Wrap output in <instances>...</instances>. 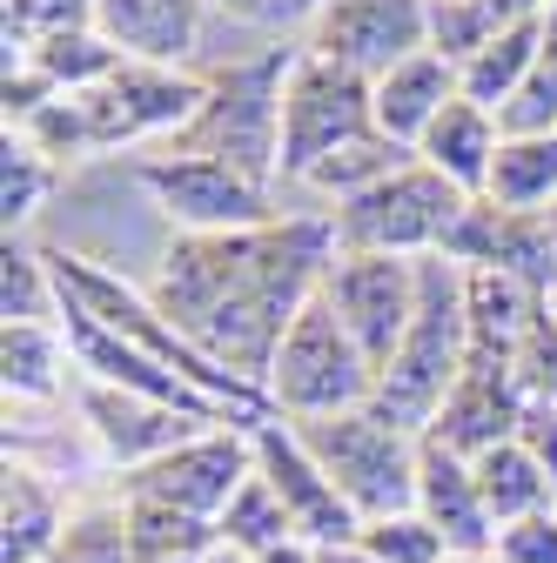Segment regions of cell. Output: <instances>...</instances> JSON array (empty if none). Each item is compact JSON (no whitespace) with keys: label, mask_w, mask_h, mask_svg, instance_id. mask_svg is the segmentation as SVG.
<instances>
[{"label":"cell","mask_w":557,"mask_h":563,"mask_svg":"<svg viewBox=\"0 0 557 563\" xmlns=\"http://www.w3.org/2000/svg\"><path fill=\"white\" fill-rule=\"evenodd\" d=\"M329 262L336 235L316 208V216H275L236 235H175L142 289L195 349H208L222 369L262 389L283 335L323 296Z\"/></svg>","instance_id":"cell-1"},{"label":"cell","mask_w":557,"mask_h":563,"mask_svg":"<svg viewBox=\"0 0 557 563\" xmlns=\"http://www.w3.org/2000/svg\"><path fill=\"white\" fill-rule=\"evenodd\" d=\"M47 255V268H54V282H61V302L75 309V316H88V322H101L108 335H121L128 349H142V356H155L162 369H175L188 389H201L208 402H216L229 422H242V430H255V422H269L275 409H269V389H255V383H242L236 369H222L208 349H195L162 309H155V296L149 289H134V282H121V268H101V262H88V255H67V249H41Z\"/></svg>","instance_id":"cell-2"},{"label":"cell","mask_w":557,"mask_h":563,"mask_svg":"<svg viewBox=\"0 0 557 563\" xmlns=\"http://www.w3.org/2000/svg\"><path fill=\"white\" fill-rule=\"evenodd\" d=\"M296 47H269L255 60H229L208 75L201 114L168 141L175 155H216L262 188H283V81Z\"/></svg>","instance_id":"cell-3"},{"label":"cell","mask_w":557,"mask_h":563,"mask_svg":"<svg viewBox=\"0 0 557 563\" xmlns=\"http://www.w3.org/2000/svg\"><path fill=\"white\" fill-rule=\"evenodd\" d=\"M470 363V309H463V268L450 255H424V302H416L409 335L396 342V356L376 376V409L396 416L403 430L424 437L444 396L457 389Z\"/></svg>","instance_id":"cell-4"},{"label":"cell","mask_w":557,"mask_h":563,"mask_svg":"<svg viewBox=\"0 0 557 563\" xmlns=\"http://www.w3.org/2000/svg\"><path fill=\"white\" fill-rule=\"evenodd\" d=\"M296 437L309 443V456L323 463V476L342 489V504H350L363 523L416 510V463H424V437L403 430V422L383 416L376 402L296 422Z\"/></svg>","instance_id":"cell-5"},{"label":"cell","mask_w":557,"mask_h":563,"mask_svg":"<svg viewBox=\"0 0 557 563\" xmlns=\"http://www.w3.org/2000/svg\"><path fill=\"white\" fill-rule=\"evenodd\" d=\"M463 208H470L463 188H450L424 162H409L390 181H376L370 195L323 208V216H329V235L342 255H444Z\"/></svg>","instance_id":"cell-6"},{"label":"cell","mask_w":557,"mask_h":563,"mask_svg":"<svg viewBox=\"0 0 557 563\" xmlns=\"http://www.w3.org/2000/svg\"><path fill=\"white\" fill-rule=\"evenodd\" d=\"M262 389H269V409L283 422H316V416H342V409L376 402V363L336 322V309L316 296L296 316V329L283 335V349H275V369Z\"/></svg>","instance_id":"cell-7"},{"label":"cell","mask_w":557,"mask_h":563,"mask_svg":"<svg viewBox=\"0 0 557 563\" xmlns=\"http://www.w3.org/2000/svg\"><path fill=\"white\" fill-rule=\"evenodd\" d=\"M142 181V195L162 208V222L175 235H236V229H262L275 222V188H262L255 175L216 162V155H175V148H155V155H134L128 168Z\"/></svg>","instance_id":"cell-8"},{"label":"cell","mask_w":557,"mask_h":563,"mask_svg":"<svg viewBox=\"0 0 557 563\" xmlns=\"http://www.w3.org/2000/svg\"><path fill=\"white\" fill-rule=\"evenodd\" d=\"M208 75L188 67H149V60H121L114 75L88 95H75L88 121V155H121V148H168V141L201 114Z\"/></svg>","instance_id":"cell-9"},{"label":"cell","mask_w":557,"mask_h":563,"mask_svg":"<svg viewBox=\"0 0 557 563\" xmlns=\"http://www.w3.org/2000/svg\"><path fill=\"white\" fill-rule=\"evenodd\" d=\"M376 128V88L316 47H296L290 60V81H283V188H303V175Z\"/></svg>","instance_id":"cell-10"},{"label":"cell","mask_w":557,"mask_h":563,"mask_svg":"<svg viewBox=\"0 0 557 563\" xmlns=\"http://www.w3.org/2000/svg\"><path fill=\"white\" fill-rule=\"evenodd\" d=\"M323 302L383 376V363L396 356V342L416 322V302H424V255H342L336 249L323 275Z\"/></svg>","instance_id":"cell-11"},{"label":"cell","mask_w":557,"mask_h":563,"mask_svg":"<svg viewBox=\"0 0 557 563\" xmlns=\"http://www.w3.org/2000/svg\"><path fill=\"white\" fill-rule=\"evenodd\" d=\"M249 470H255L249 430H242V422H216V430H201L182 450H168L162 463L121 476V497H149V504H168L182 517L216 523L229 510V497L249 483Z\"/></svg>","instance_id":"cell-12"},{"label":"cell","mask_w":557,"mask_h":563,"mask_svg":"<svg viewBox=\"0 0 557 563\" xmlns=\"http://www.w3.org/2000/svg\"><path fill=\"white\" fill-rule=\"evenodd\" d=\"M303 47L357 67L363 81H383L390 67L430 47V0H323Z\"/></svg>","instance_id":"cell-13"},{"label":"cell","mask_w":557,"mask_h":563,"mask_svg":"<svg viewBox=\"0 0 557 563\" xmlns=\"http://www.w3.org/2000/svg\"><path fill=\"white\" fill-rule=\"evenodd\" d=\"M249 443H255V470L269 476L275 497H283V510H290V523H296L303 543L336 550V543H357L363 537V517L342 504V489L323 476V463L296 437V422L269 416V422H255V430H249Z\"/></svg>","instance_id":"cell-14"},{"label":"cell","mask_w":557,"mask_h":563,"mask_svg":"<svg viewBox=\"0 0 557 563\" xmlns=\"http://www.w3.org/2000/svg\"><path fill=\"white\" fill-rule=\"evenodd\" d=\"M81 430L95 443V456L121 476L162 463L168 450H182L188 437L216 430L208 416H188L175 402H155V396H134V389H114V383H81Z\"/></svg>","instance_id":"cell-15"},{"label":"cell","mask_w":557,"mask_h":563,"mask_svg":"<svg viewBox=\"0 0 557 563\" xmlns=\"http://www.w3.org/2000/svg\"><path fill=\"white\" fill-rule=\"evenodd\" d=\"M450 262L463 268H498V275H517L524 289L550 296L557 302V235H550V216H517V208H498V201H470L463 222L444 249Z\"/></svg>","instance_id":"cell-16"},{"label":"cell","mask_w":557,"mask_h":563,"mask_svg":"<svg viewBox=\"0 0 557 563\" xmlns=\"http://www.w3.org/2000/svg\"><path fill=\"white\" fill-rule=\"evenodd\" d=\"M517 409H524V389H517V376H511V369L463 363L457 389L444 396V409H437V422H430L424 437L477 463L483 450H498V443H511V437H517Z\"/></svg>","instance_id":"cell-17"},{"label":"cell","mask_w":557,"mask_h":563,"mask_svg":"<svg viewBox=\"0 0 557 563\" xmlns=\"http://www.w3.org/2000/svg\"><path fill=\"white\" fill-rule=\"evenodd\" d=\"M201 21L208 0H95V27L149 67H188V54L201 47Z\"/></svg>","instance_id":"cell-18"},{"label":"cell","mask_w":557,"mask_h":563,"mask_svg":"<svg viewBox=\"0 0 557 563\" xmlns=\"http://www.w3.org/2000/svg\"><path fill=\"white\" fill-rule=\"evenodd\" d=\"M416 517H424L450 550H491L498 543V523L483 510L470 456H457V450H444L430 437H424V463H416Z\"/></svg>","instance_id":"cell-19"},{"label":"cell","mask_w":557,"mask_h":563,"mask_svg":"<svg viewBox=\"0 0 557 563\" xmlns=\"http://www.w3.org/2000/svg\"><path fill=\"white\" fill-rule=\"evenodd\" d=\"M75 504L61 497V483L34 470L28 456H8V483H0V563H47Z\"/></svg>","instance_id":"cell-20"},{"label":"cell","mask_w":557,"mask_h":563,"mask_svg":"<svg viewBox=\"0 0 557 563\" xmlns=\"http://www.w3.org/2000/svg\"><path fill=\"white\" fill-rule=\"evenodd\" d=\"M498 148H504V121L491 114V108H477V101H450L437 121H430V134L416 141V162L424 168H437L450 188H463L470 201L491 188V168H498Z\"/></svg>","instance_id":"cell-21"},{"label":"cell","mask_w":557,"mask_h":563,"mask_svg":"<svg viewBox=\"0 0 557 563\" xmlns=\"http://www.w3.org/2000/svg\"><path fill=\"white\" fill-rule=\"evenodd\" d=\"M370 88H376V128H383L390 141H403V148H416V141L430 134V121L463 95L457 60H444L437 47L409 54L403 67H390V75H383V81H370Z\"/></svg>","instance_id":"cell-22"},{"label":"cell","mask_w":557,"mask_h":563,"mask_svg":"<svg viewBox=\"0 0 557 563\" xmlns=\"http://www.w3.org/2000/svg\"><path fill=\"white\" fill-rule=\"evenodd\" d=\"M67 376H81L67 322H0V389L14 402H54Z\"/></svg>","instance_id":"cell-23"},{"label":"cell","mask_w":557,"mask_h":563,"mask_svg":"<svg viewBox=\"0 0 557 563\" xmlns=\"http://www.w3.org/2000/svg\"><path fill=\"white\" fill-rule=\"evenodd\" d=\"M470 470H477L483 510H491L498 530H504V523H524V517H537V510H557V483L544 476V463H537L517 437L498 443V450H483Z\"/></svg>","instance_id":"cell-24"},{"label":"cell","mask_w":557,"mask_h":563,"mask_svg":"<svg viewBox=\"0 0 557 563\" xmlns=\"http://www.w3.org/2000/svg\"><path fill=\"white\" fill-rule=\"evenodd\" d=\"M537 41H544V14H524V21H511L491 47H477V54L457 67L463 101H477V108L504 114V108L517 101L524 75H531V60H537Z\"/></svg>","instance_id":"cell-25"},{"label":"cell","mask_w":557,"mask_h":563,"mask_svg":"<svg viewBox=\"0 0 557 563\" xmlns=\"http://www.w3.org/2000/svg\"><path fill=\"white\" fill-rule=\"evenodd\" d=\"M409 162H416V148L390 141L383 128H370V134H357V141H342V148H329V155L303 175V188H309V195H323L329 208H342V201L370 195L376 181H390V175H396V168H409Z\"/></svg>","instance_id":"cell-26"},{"label":"cell","mask_w":557,"mask_h":563,"mask_svg":"<svg viewBox=\"0 0 557 563\" xmlns=\"http://www.w3.org/2000/svg\"><path fill=\"white\" fill-rule=\"evenodd\" d=\"M483 201L517 208V216H550L557 208V134H504Z\"/></svg>","instance_id":"cell-27"},{"label":"cell","mask_w":557,"mask_h":563,"mask_svg":"<svg viewBox=\"0 0 557 563\" xmlns=\"http://www.w3.org/2000/svg\"><path fill=\"white\" fill-rule=\"evenodd\" d=\"M524 14H544V8H531V0H430V47L463 67L477 47H491Z\"/></svg>","instance_id":"cell-28"},{"label":"cell","mask_w":557,"mask_h":563,"mask_svg":"<svg viewBox=\"0 0 557 563\" xmlns=\"http://www.w3.org/2000/svg\"><path fill=\"white\" fill-rule=\"evenodd\" d=\"M8 60H34L61 95H88V88H101V81L114 75L128 54H121L101 27H75V34H54V41H41V47H28V54H8Z\"/></svg>","instance_id":"cell-29"},{"label":"cell","mask_w":557,"mask_h":563,"mask_svg":"<svg viewBox=\"0 0 557 563\" xmlns=\"http://www.w3.org/2000/svg\"><path fill=\"white\" fill-rule=\"evenodd\" d=\"M0 322H67V302H61V282H54L47 255L28 249L21 235L0 255Z\"/></svg>","instance_id":"cell-30"},{"label":"cell","mask_w":557,"mask_h":563,"mask_svg":"<svg viewBox=\"0 0 557 563\" xmlns=\"http://www.w3.org/2000/svg\"><path fill=\"white\" fill-rule=\"evenodd\" d=\"M290 537H296V523H290L283 497L269 489V476H262V470H249V483L236 489L229 510L216 517V543H229V550H242V556H262V550L290 543Z\"/></svg>","instance_id":"cell-31"},{"label":"cell","mask_w":557,"mask_h":563,"mask_svg":"<svg viewBox=\"0 0 557 563\" xmlns=\"http://www.w3.org/2000/svg\"><path fill=\"white\" fill-rule=\"evenodd\" d=\"M121 510H128V537H134L142 563H175V556L216 550V523H201V517H182V510L149 504V497H121Z\"/></svg>","instance_id":"cell-32"},{"label":"cell","mask_w":557,"mask_h":563,"mask_svg":"<svg viewBox=\"0 0 557 563\" xmlns=\"http://www.w3.org/2000/svg\"><path fill=\"white\" fill-rule=\"evenodd\" d=\"M54 175H61V162H47L34 141L8 134V148H0V216H8V242L28 235V222L41 216V201L54 195Z\"/></svg>","instance_id":"cell-33"},{"label":"cell","mask_w":557,"mask_h":563,"mask_svg":"<svg viewBox=\"0 0 557 563\" xmlns=\"http://www.w3.org/2000/svg\"><path fill=\"white\" fill-rule=\"evenodd\" d=\"M47 563H142L134 556V537H128L121 497L114 504H75V517H67V530H61Z\"/></svg>","instance_id":"cell-34"},{"label":"cell","mask_w":557,"mask_h":563,"mask_svg":"<svg viewBox=\"0 0 557 563\" xmlns=\"http://www.w3.org/2000/svg\"><path fill=\"white\" fill-rule=\"evenodd\" d=\"M498 121H504V134H557V8H544L537 60H531L517 101H511Z\"/></svg>","instance_id":"cell-35"},{"label":"cell","mask_w":557,"mask_h":563,"mask_svg":"<svg viewBox=\"0 0 557 563\" xmlns=\"http://www.w3.org/2000/svg\"><path fill=\"white\" fill-rule=\"evenodd\" d=\"M357 550H363L370 563H444V556H450V543H444L424 517H416V510H396V517L363 523Z\"/></svg>","instance_id":"cell-36"},{"label":"cell","mask_w":557,"mask_h":563,"mask_svg":"<svg viewBox=\"0 0 557 563\" xmlns=\"http://www.w3.org/2000/svg\"><path fill=\"white\" fill-rule=\"evenodd\" d=\"M75 27H95V0H8V54H28Z\"/></svg>","instance_id":"cell-37"},{"label":"cell","mask_w":557,"mask_h":563,"mask_svg":"<svg viewBox=\"0 0 557 563\" xmlns=\"http://www.w3.org/2000/svg\"><path fill=\"white\" fill-rule=\"evenodd\" d=\"M517 389L537 402H557V309H544L517 349Z\"/></svg>","instance_id":"cell-38"},{"label":"cell","mask_w":557,"mask_h":563,"mask_svg":"<svg viewBox=\"0 0 557 563\" xmlns=\"http://www.w3.org/2000/svg\"><path fill=\"white\" fill-rule=\"evenodd\" d=\"M504 563H557V510H537L524 523H504L491 543Z\"/></svg>","instance_id":"cell-39"},{"label":"cell","mask_w":557,"mask_h":563,"mask_svg":"<svg viewBox=\"0 0 557 563\" xmlns=\"http://www.w3.org/2000/svg\"><path fill=\"white\" fill-rule=\"evenodd\" d=\"M208 8H222L249 27H309L323 14V0H208Z\"/></svg>","instance_id":"cell-40"},{"label":"cell","mask_w":557,"mask_h":563,"mask_svg":"<svg viewBox=\"0 0 557 563\" xmlns=\"http://www.w3.org/2000/svg\"><path fill=\"white\" fill-rule=\"evenodd\" d=\"M517 443L544 463V476L557 483V402H537V396H524V409H517Z\"/></svg>","instance_id":"cell-41"},{"label":"cell","mask_w":557,"mask_h":563,"mask_svg":"<svg viewBox=\"0 0 557 563\" xmlns=\"http://www.w3.org/2000/svg\"><path fill=\"white\" fill-rule=\"evenodd\" d=\"M249 563H316V543L290 537V543H275V550H262V556H249Z\"/></svg>","instance_id":"cell-42"},{"label":"cell","mask_w":557,"mask_h":563,"mask_svg":"<svg viewBox=\"0 0 557 563\" xmlns=\"http://www.w3.org/2000/svg\"><path fill=\"white\" fill-rule=\"evenodd\" d=\"M316 563H370L357 543H336V550H316Z\"/></svg>","instance_id":"cell-43"},{"label":"cell","mask_w":557,"mask_h":563,"mask_svg":"<svg viewBox=\"0 0 557 563\" xmlns=\"http://www.w3.org/2000/svg\"><path fill=\"white\" fill-rule=\"evenodd\" d=\"M444 563H504V556H498V550H450Z\"/></svg>","instance_id":"cell-44"},{"label":"cell","mask_w":557,"mask_h":563,"mask_svg":"<svg viewBox=\"0 0 557 563\" xmlns=\"http://www.w3.org/2000/svg\"><path fill=\"white\" fill-rule=\"evenodd\" d=\"M208 563H249L242 550H229V543H216V550H208Z\"/></svg>","instance_id":"cell-45"},{"label":"cell","mask_w":557,"mask_h":563,"mask_svg":"<svg viewBox=\"0 0 557 563\" xmlns=\"http://www.w3.org/2000/svg\"><path fill=\"white\" fill-rule=\"evenodd\" d=\"M175 563H208V556H175Z\"/></svg>","instance_id":"cell-46"},{"label":"cell","mask_w":557,"mask_h":563,"mask_svg":"<svg viewBox=\"0 0 557 563\" xmlns=\"http://www.w3.org/2000/svg\"><path fill=\"white\" fill-rule=\"evenodd\" d=\"M550 235H557V208H550Z\"/></svg>","instance_id":"cell-47"},{"label":"cell","mask_w":557,"mask_h":563,"mask_svg":"<svg viewBox=\"0 0 557 563\" xmlns=\"http://www.w3.org/2000/svg\"><path fill=\"white\" fill-rule=\"evenodd\" d=\"M550 309H557V302H550Z\"/></svg>","instance_id":"cell-48"}]
</instances>
